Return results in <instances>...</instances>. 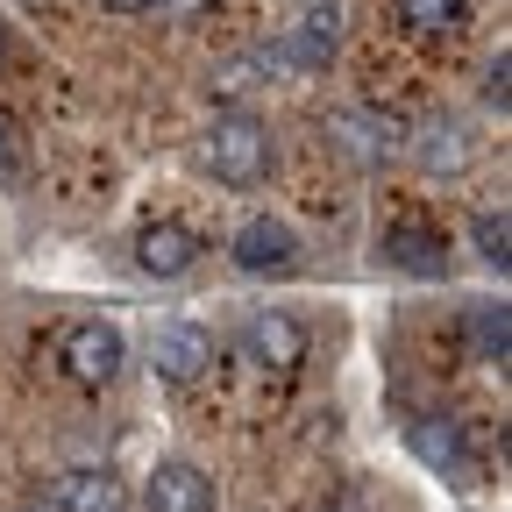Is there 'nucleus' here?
Listing matches in <instances>:
<instances>
[{"instance_id":"obj_1","label":"nucleus","mask_w":512,"mask_h":512,"mask_svg":"<svg viewBox=\"0 0 512 512\" xmlns=\"http://www.w3.org/2000/svg\"><path fill=\"white\" fill-rule=\"evenodd\" d=\"M207 171L221 185H264L271 178V128L256 114H228L207 136Z\"/></svg>"},{"instance_id":"obj_2","label":"nucleus","mask_w":512,"mask_h":512,"mask_svg":"<svg viewBox=\"0 0 512 512\" xmlns=\"http://www.w3.org/2000/svg\"><path fill=\"white\" fill-rule=\"evenodd\" d=\"M228 256H235L249 278H278V271L299 264V235H292L285 221H271V214H256V221L235 228V249H228Z\"/></svg>"},{"instance_id":"obj_3","label":"nucleus","mask_w":512,"mask_h":512,"mask_svg":"<svg viewBox=\"0 0 512 512\" xmlns=\"http://www.w3.org/2000/svg\"><path fill=\"white\" fill-rule=\"evenodd\" d=\"M64 370H72V384H107L121 370V328H107V320H79V328H64Z\"/></svg>"},{"instance_id":"obj_4","label":"nucleus","mask_w":512,"mask_h":512,"mask_svg":"<svg viewBox=\"0 0 512 512\" xmlns=\"http://www.w3.org/2000/svg\"><path fill=\"white\" fill-rule=\"evenodd\" d=\"M150 363H157L164 384H200L214 370V342L200 328H185V320H171V328L150 335Z\"/></svg>"},{"instance_id":"obj_5","label":"nucleus","mask_w":512,"mask_h":512,"mask_svg":"<svg viewBox=\"0 0 512 512\" xmlns=\"http://www.w3.org/2000/svg\"><path fill=\"white\" fill-rule=\"evenodd\" d=\"M377 249L392 256L406 278H441V271H448V235H441V228H427V221H392Z\"/></svg>"},{"instance_id":"obj_6","label":"nucleus","mask_w":512,"mask_h":512,"mask_svg":"<svg viewBox=\"0 0 512 512\" xmlns=\"http://www.w3.org/2000/svg\"><path fill=\"white\" fill-rule=\"evenodd\" d=\"M143 505L150 512H214V477L192 463H157L143 484Z\"/></svg>"},{"instance_id":"obj_7","label":"nucleus","mask_w":512,"mask_h":512,"mask_svg":"<svg viewBox=\"0 0 512 512\" xmlns=\"http://www.w3.org/2000/svg\"><path fill=\"white\" fill-rule=\"evenodd\" d=\"M192 256H200V235H192L185 221H157V228L136 235V264H143L150 278H185Z\"/></svg>"},{"instance_id":"obj_8","label":"nucleus","mask_w":512,"mask_h":512,"mask_svg":"<svg viewBox=\"0 0 512 512\" xmlns=\"http://www.w3.org/2000/svg\"><path fill=\"white\" fill-rule=\"evenodd\" d=\"M249 356L285 377V370L306 363V328H299L292 313H256V320H249Z\"/></svg>"},{"instance_id":"obj_9","label":"nucleus","mask_w":512,"mask_h":512,"mask_svg":"<svg viewBox=\"0 0 512 512\" xmlns=\"http://www.w3.org/2000/svg\"><path fill=\"white\" fill-rule=\"evenodd\" d=\"M470 157H477V143H470V128H456V121H441V128L420 136V171L427 178H456V171H470Z\"/></svg>"},{"instance_id":"obj_10","label":"nucleus","mask_w":512,"mask_h":512,"mask_svg":"<svg viewBox=\"0 0 512 512\" xmlns=\"http://www.w3.org/2000/svg\"><path fill=\"white\" fill-rule=\"evenodd\" d=\"M335 50H342V15L335 8H306L299 29H292V57L320 72V64H335Z\"/></svg>"},{"instance_id":"obj_11","label":"nucleus","mask_w":512,"mask_h":512,"mask_svg":"<svg viewBox=\"0 0 512 512\" xmlns=\"http://www.w3.org/2000/svg\"><path fill=\"white\" fill-rule=\"evenodd\" d=\"M57 505L64 512H121V484L107 470H72V477H57Z\"/></svg>"},{"instance_id":"obj_12","label":"nucleus","mask_w":512,"mask_h":512,"mask_svg":"<svg viewBox=\"0 0 512 512\" xmlns=\"http://www.w3.org/2000/svg\"><path fill=\"white\" fill-rule=\"evenodd\" d=\"M463 328H470V349H477L484 363H498V370H505V349H512V320H505V306L477 299V306L463 313Z\"/></svg>"},{"instance_id":"obj_13","label":"nucleus","mask_w":512,"mask_h":512,"mask_svg":"<svg viewBox=\"0 0 512 512\" xmlns=\"http://www.w3.org/2000/svg\"><path fill=\"white\" fill-rule=\"evenodd\" d=\"M413 448H420V463H434V470H463V427L456 420H420Z\"/></svg>"},{"instance_id":"obj_14","label":"nucleus","mask_w":512,"mask_h":512,"mask_svg":"<svg viewBox=\"0 0 512 512\" xmlns=\"http://www.w3.org/2000/svg\"><path fill=\"white\" fill-rule=\"evenodd\" d=\"M399 22L413 36H448L463 22V0H399Z\"/></svg>"},{"instance_id":"obj_15","label":"nucleus","mask_w":512,"mask_h":512,"mask_svg":"<svg viewBox=\"0 0 512 512\" xmlns=\"http://www.w3.org/2000/svg\"><path fill=\"white\" fill-rule=\"evenodd\" d=\"M470 235H477V256H484L491 271H505V264H512V228H505V214H477V221H470Z\"/></svg>"},{"instance_id":"obj_16","label":"nucleus","mask_w":512,"mask_h":512,"mask_svg":"<svg viewBox=\"0 0 512 512\" xmlns=\"http://www.w3.org/2000/svg\"><path fill=\"white\" fill-rule=\"evenodd\" d=\"M256 72H271V57H235V64H221V72L207 79V93H214V100H242V93H256V86H249Z\"/></svg>"},{"instance_id":"obj_17","label":"nucleus","mask_w":512,"mask_h":512,"mask_svg":"<svg viewBox=\"0 0 512 512\" xmlns=\"http://www.w3.org/2000/svg\"><path fill=\"white\" fill-rule=\"evenodd\" d=\"M484 93H491V107H498V114L512 107V57H505V50L491 57V86H484Z\"/></svg>"},{"instance_id":"obj_18","label":"nucleus","mask_w":512,"mask_h":512,"mask_svg":"<svg viewBox=\"0 0 512 512\" xmlns=\"http://www.w3.org/2000/svg\"><path fill=\"white\" fill-rule=\"evenodd\" d=\"M320 512H363V498H356V491H335V498L320 505Z\"/></svg>"},{"instance_id":"obj_19","label":"nucleus","mask_w":512,"mask_h":512,"mask_svg":"<svg viewBox=\"0 0 512 512\" xmlns=\"http://www.w3.org/2000/svg\"><path fill=\"white\" fill-rule=\"evenodd\" d=\"M100 8H114V15H143V8H157V0H100Z\"/></svg>"},{"instance_id":"obj_20","label":"nucleus","mask_w":512,"mask_h":512,"mask_svg":"<svg viewBox=\"0 0 512 512\" xmlns=\"http://www.w3.org/2000/svg\"><path fill=\"white\" fill-rule=\"evenodd\" d=\"M0 57H8V29H0Z\"/></svg>"},{"instance_id":"obj_21","label":"nucleus","mask_w":512,"mask_h":512,"mask_svg":"<svg viewBox=\"0 0 512 512\" xmlns=\"http://www.w3.org/2000/svg\"><path fill=\"white\" fill-rule=\"evenodd\" d=\"M22 512H43V505H22Z\"/></svg>"}]
</instances>
